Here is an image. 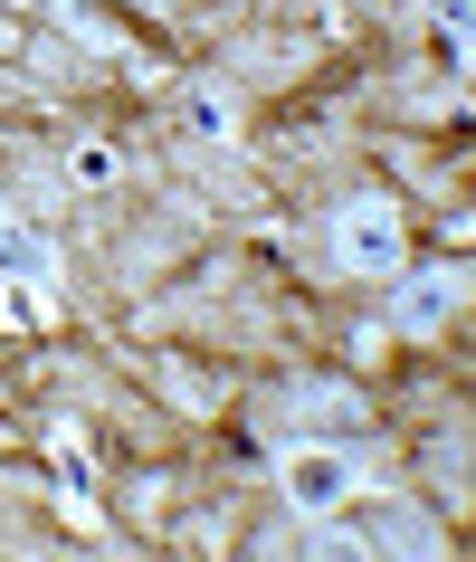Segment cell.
<instances>
[{
  "instance_id": "6da1fadb",
  "label": "cell",
  "mask_w": 476,
  "mask_h": 562,
  "mask_svg": "<svg viewBox=\"0 0 476 562\" xmlns=\"http://www.w3.org/2000/svg\"><path fill=\"white\" fill-rule=\"evenodd\" d=\"M276 476H286V505H296V515H343V505L372 486V458L343 448V439H296L276 458Z\"/></svg>"
},
{
  "instance_id": "7a4b0ae2",
  "label": "cell",
  "mask_w": 476,
  "mask_h": 562,
  "mask_svg": "<svg viewBox=\"0 0 476 562\" xmlns=\"http://www.w3.org/2000/svg\"><path fill=\"white\" fill-rule=\"evenodd\" d=\"M325 248H333V267L343 277H400V258H410V229H400V210L390 201H343L333 210V229H325Z\"/></svg>"
},
{
  "instance_id": "3957f363",
  "label": "cell",
  "mask_w": 476,
  "mask_h": 562,
  "mask_svg": "<svg viewBox=\"0 0 476 562\" xmlns=\"http://www.w3.org/2000/svg\"><path fill=\"white\" fill-rule=\"evenodd\" d=\"M362 515H353V553H400V562H429L447 543L439 525H429V515H419V505H400V496H372V486H362Z\"/></svg>"
},
{
  "instance_id": "277c9868",
  "label": "cell",
  "mask_w": 476,
  "mask_h": 562,
  "mask_svg": "<svg viewBox=\"0 0 476 562\" xmlns=\"http://www.w3.org/2000/svg\"><path fill=\"white\" fill-rule=\"evenodd\" d=\"M457 305H467V277L457 267H419L410 286L390 296V334H410V344H439L457 325Z\"/></svg>"
},
{
  "instance_id": "5b68a950",
  "label": "cell",
  "mask_w": 476,
  "mask_h": 562,
  "mask_svg": "<svg viewBox=\"0 0 476 562\" xmlns=\"http://www.w3.org/2000/svg\"><path fill=\"white\" fill-rule=\"evenodd\" d=\"M286 419H296V429H343V439H353V429H372V401H362V391H343V382H305V391H286Z\"/></svg>"
},
{
  "instance_id": "8992f818",
  "label": "cell",
  "mask_w": 476,
  "mask_h": 562,
  "mask_svg": "<svg viewBox=\"0 0 476 562\" xmlns=\"http://www.w3.org/2000/svg\"><path fill=\"white\" fill-rule=\"evenodd\" d=\"M181 134H191V144H229L238 134V95L219 87V77H191V87H181Z\"/></svg>"
},
{
  "instance_id": "52a82bcc",
  "label": "cell",
  "mask_w": 476,
  "mask_h": 562,
  "mask_svg": "<svg viewBox=\"0 0 476 562\" xmlns=\"http://www.w3.org/2000/svg\"><path fill=\"white\" fill-rule=\"evenodd\" d=\"M0 277H38V286H58V248H48L20 210H0Z\"/></svg>"
},
{
  "instance_id": "ba28073f",
  "label": "cell",
  "mask_w": 476,
  "mask_h": 562,
  "mask_svg": "<svg viewBox=\"0 0 476 562\" xmlns=\"http://www.w3.org/2000/svg\"><path fill=\"white\" fill-rule=\"evenodd\" d=\"M48 315L58 305H48L38 277H0V334H48Z\"/></svg>"
},
{
  "instance_id": "9c48e42d",
  "label": "cell",
  "mask_w": 476,
  "mask_h": 562,
  "mask_svg": "<svg viewBox=\"0 0 476 562\" xmlns=\"http://www.w3.org/2000/svg\"><path fill=\"white\" fill-rule=\"evenodd\" d=\"M115 172H124V162H115V144H77V181H87V191H105Z\"/></svg>"
}]
</instances>
